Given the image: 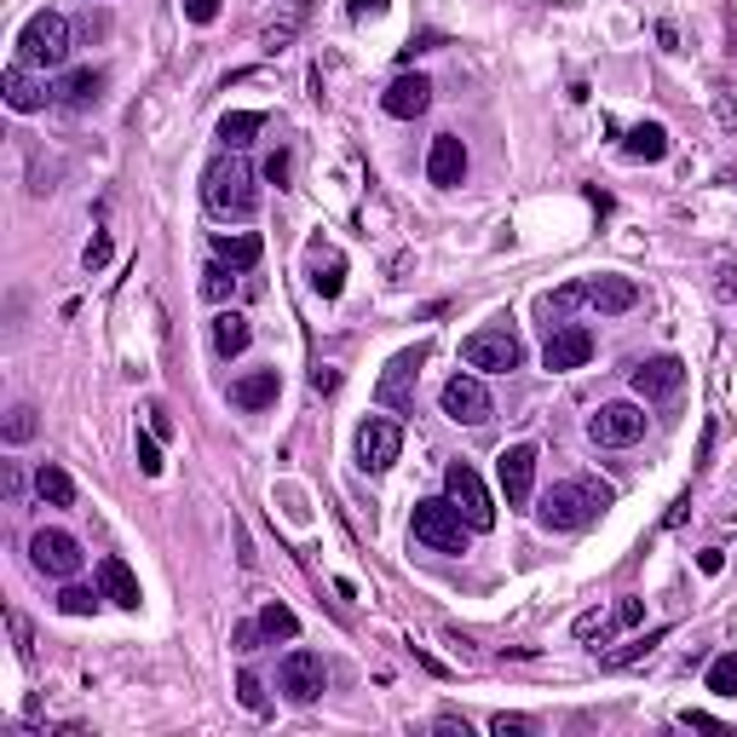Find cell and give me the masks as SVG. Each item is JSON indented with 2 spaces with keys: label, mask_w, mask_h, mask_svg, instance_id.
<instances>
[{
  "label": "cell",
  "mask_w": 737,
  "mask_h": 737,
  "mask_svg": "<svg viewBox=\"0 0 737 737\" xmlns=\"http://www.w3.org/2000/svg\"><path fill=\"white\" fill-rule=\"evenodd\" d=\"M202 196H208V208L225 214V219H253V208H260V185H253L248 162L237 156V150H225V156L208 162V173H202Z\"/></svg>",
  "instance_id": "obj_1"
},
{
  "label": "cell",
  "mask_w": 737,
  "mask_h": 737,
  "mask_svg": "<svg viewBox=\"0 0 737 737\" xmlns=\"http://www.w3.org/2000/svg\"><path fill=\"white\" fill-rule=\"evenodd\" d=\"M605 507H611V490L605 485H588V478H565V485L542 490V524L548 530H588Z\"/></svg>",
  "instance_id": "obj_2"
},
{
  "label": "cell",
  "mask_w": 737,
  "mask_h": 737,
  "mask_svg": "<svg viewBox=\"0 0 737 737\" xmlns=\"http://www.w3.org/2000/svg\"><path fill=\"white\" fill-rule=\"evenodd\" d=\"M467 519H462V507H455L449 496L438 501V496H426V501H415V513H410V537L421 542V548H432V553H467Z\"/></svg>",
  "instance_id": "obj_3"
},
{
  "label": "cell",
  "mask_w": 737,
  "mask_h": 737,
  "mask_svg": "<svg viewBox=\"0 0 737 737\" xmlns=\"http://www.w3.org/2000/svg\"><path fill=\"white\" fill-rule=\"evenodd\" d=\"M18 64H30V69H64L69 64V18L64 12H35L18 30Z\"/></svg>",
  "instance_id": "obj_4"
},
{
  "label": "cell",
  "mask_w": 737,
  "mask_h": 737,
  "mask_svg": "<svg viewBox=\"0 0 737 737\" xmlns=\"http://www.w3.org/2000/svg\"><path fill=\"white\" fill-rule=\"evenodd\" d=\"M462 358H467V369H485V375H507V369H519V335L507 323H496V328H478V335H467L462 340Z\"/></svg>",
  "instance_id": "obj_5"
},
{
  "label": "cell",
  "mask_w": 737,
  "mask_h": 737,
  "mask_svg": "<svg viewBox=\"0 0 737 737\" xmlns=\"http://www.w3.org/2000/svg\"><path fill=\"white\" fill-rule=\"evenodd\" d=\"M444 490H449L455 507H462V519H467L473 530H490V524H496V501H490V490H485V478H478L467 462H449V467H444Z\"/></svg>",
  "instance_id": "obj_6"
},
{
  "label": "cell",
  "mask_w": 737,
  "mask_h": 737,
  "mask_svg": "<svg viewBox=\"0 0 737 737\" xmlns=\"http://www.w3.org/2000/svg\"><path fill=\"white\" fill-rule=\"evenodd\" d=\"M588 438L605 449H628L646 438V410L640 403H605L599 415H588Z\"/></svg>",
  "instance_id": "obj_7"
},
{
  "label": "cell",
  "mask_w": 737,
  "mask_h": 737,
  "mask_svg": "<svg viewBox=\"0 0 737 737\" xmlns=\"http://www.w3.org/2000/svg\"><path fill=\"white\" fill-rule=\"evenodd\" d=\"M398 455H403V426L392 415H369L358 426V467L364 473H387Z\"/></svg>",
  "instance_id": "obj_8"
},
{
  "label": "cell",
  "mask_w": 737,
  "mask_h": 737,
  "mask_svg": "<svg viewBox=\"0 0 737 737\" xmlns=\"http://www.w3.org/2000/svg\"><path fill=\"white\" fill-rule=\"evenodd\" d=\"M323 680H328V674H323V657H317V651H289L283 669H277V692L306 708V703L323 697Z\"/></svg>",
  "instance_id": "obj_9"
},
{
  "label": "cell",
  "mask_w": 737,
  "mask_h": 737,
  "mask_svg": "<svg viewBox=\"0 0 737 737\" xmlns=\"http://www.w3.org/2000/svg\"><path fill=\"white\" fill-rule=\"evenodd\" d=\"M444 415L462 421V426H485V421L496 415L485 380H478V375H449V380H444Z\"/></svg>",
  "instance_id": "obj_10"
},
{
  "label": "cell",
  "mask_w": 737,
  "mask_h": 737,
  "mask_svg": "<svg viewBox=\"0 0 737 737\" xmlns=\"http://www.w3.org/2000/svg\"><path fill=\"white\" fill-rule=\"evenodd\" d=\"M30 559H35V571H46V576H75L87 553H82V542H75L69 530H35Z\"/></svg>",
  "instance_id": "obj_11"
},
{
  "label": "cell",
  "mask_w": 737,
  "mask_h": 737,
  "mask_svg": "<svg viewBox=\"0 0 737 737\" xmlns=\"http://www.w3.org/2000/svg\"><path fill=\"white\" fill-rule=\"evenodd\" d=\"M421 364H426L421 346L415 351H398V358L387 364V375H380L375 398L387 403V410H415V375H421Z\"/></svg>",
  "instance_id": "obj_12"
},
{
  "label": "cell",
  "mask_w": 737,
  "mask_h": 737,
  "mask_svg": "<svg viewBox=\"0 0 737 737\" xmlns=\"http://www.w3.org/2000/svg\"><path fill=\"white\" fill-rule=\"evenodd\" d=\"M594 358V335L582 323H565V328H553L548 335V346H542V369H553V375H565V369H582Z\"/></svg>",
  "instance_id": "obj_13"
},
{
  "label": "cell",
  "mask_w": 737,
  "mask_h": 737,
  "mask_svg": "<svg viewBox=\"0 0 737 737\" xmlns=\"http://www.w3.org/2000/svg\"><path fill=\"white\" fill-rule=\"evenodd\" d=\"M501 490H507V507H524L530 490H537V444H513V449H501Z\"/></svg>",
  "instance_id": "obj_14"
},
{
  "label": "cell",
  "mask_w": 737,
  "mask_h": 737,
  "mask_svg": "<svg viewBox=\"0 0 737 737\" xmlns=\"http://www.w3.org/2000/svg\"><path fill=\"white\" fill-rule=\"evenodd\" d=\"M426 180L438 185V191H455V185L467 180V144L455 139V133L432 139V150H426Z\"/></svg>",
  "instance_id": "obj_15"
},
{
  "label": "cell",
  "mask_w": 737,
  "mask_h": 737,
  "mask_svg": "<svg viewBox=\"0 0 737 737\" xmlns=\"http://www.w3.org/2000/svg\"><path fill=\"white\" fill-rule=\"evenodd\" d=\"M426 105H432V82H426V75H398V82L380 93V110L398 116V121L426 116Z\"/></svg>",
  "instance_id": "obj_16"
},
{
  "label": "cell",
  "mask_w": 737,
  "mask_h": 737,
  "mask_svg": "<svg viewBox=\"0 0 737 737\" xmlns=\"http://www.w3.org/2000/svg\"><path fill=\"white\" fill-rule=\"evenodd\" d=\"M588 306L599 317H622L640 306V283L633 277H588Z\"/></svg>",
  "instance_id": "obj_17"
},
{
  "label": "cell",
  "mask_w": 737,
  "mask_h": 737,
  "mask_svg": "<svg viewBox=\"0 0 737 737\" xmlns=\"http://www.w3.org/2000/svg\"><path fill=\"white\" fill-rule=\"evenodd\" d=\"M680 387H685V364L680 358H651V364L633 369V392L640 398H674Z\"/></svg>",
  "instance_id": "obj_18"
},
{
  "label": "cell",
  "mask_w": 737,
  "mask_h": 737,
  "mask_svg": "<svg viewBox=\"0 0 737 737\" xmlns=\"http://www.w3.org/2000/svg\"><path fill=\"white\" fill-rule=\"evenodd\" d=\"M0 93H7V105H12L18 116L41 110L46 98H53V87H46V82H35V75H30V64H12L7 75H0Z\"/></svg>",
  "instance_id": "obj_19"
},
{
  "label": "cell",
  "mask_w": 737,
  "mask_h": 737,
  "mask_svg": "<svg viewBox=\"0 0 737 737\" xmlns=\"http://www.w3.org/2000/svg\"><path fill=\"white\" fill-rule=\"evenodd\" d=\"M98 588H105L110 605H121V611H139V576L127 571V559H98Z\"/></svg>",
  "instance_id": "obj_20"
},
{
  "label": "cell",
  "mask_w": 737,
  "mask_h": 737,
  "mask_svg": "<svg viewBox=\"0 0 737 737\" xmlns=\"http://www.w3.org/2000/svg\"><path fill=\"white\" fill-rule=\"evenodd\" d=\"M277 392H283L277 369H253V375H242L237 387H231V403H237V410H248V415H260V410H271V403H277Z\"/></svg>",
  "instance_id": "obj_21"
},
{
  "label": "cell",
  "mask_w": 737,
  "mask_h": 737,
  "mask_svg": "<svg viewBox=\"0 0 737 737\" xmlns=\"http://www.w3.org/2000/svg\"><path fill=\"white\" fill-rule=\"evenodd\" d=\"M98 93H105V69H69L64 82L53 87V98L64 110H87V105H98Z\"/></svg>",
  "instance_id": "obj_22"
},
{
  "label": "cell",
  "mask_w": 737,
  "mask_h": 737,
  "mask_svg": "<svg viewBox=\"0 0 737 737\" xmlns=\"http://www.w3.org/2000/svg\"><path fill=\"white\" fill-rule=\"evenodd\" d=\"M312 289L323 300H340V289H346V260L323 242H312Z\"/></svg>",
  "instance_id": "obj_23"
},
{
  "label": "cell",
  "mask_w": 737,
  "mask_h": 737,
  "mask_svg": "<svg viewBox=\"0 0 737 737\" xmlns=\"http://www.w3.org/2000/svg\"><path fill=\"white\" fill-rule=\"evenodd\" d=\"M622 150H628L633 162H663V156H669V127H663V121H640V127H628Z\"/></svg>",
  "instance_id": "obj_24"
},
{
  "label": "cell",
  "mask_w": 737,
  "mask_h": 737,
  "mask_svg": "<svg viewBox=\"0 0 737 737\" xmlns=\"http://www.w3.org/2000/svg\"><path fill=\"white\" fill-rule=\"evenodd\" d=\"M260 253H265V242L253 237V231H237V237H214V260L237 265V271H253V265H260Z\"/></svg>",
  "instance_id": "obj_25"
},
{
  "label": "cell",
  "mask_w": 737,
  "mask_h": 737,
  "mask_svg": "<svg viewBox=\"0 0 737 737\" xmlns=\"http://www.w3.org/2000/svg\"><path fill=\"white\" fill-rule=\"evenodd\" d=\"M35 496H41L46 507H75V478H69L58 462H41V467H35Z\"/></svg>",
  "instance_id": "obj_26"
},
{
  "label": "cell",
  "mask_w": 737,
  "mask_h": 737,
  "mask_svg": "<svg viewBox=\"0 0 737 737\" xmlns=\"http://www.w3.org/2000/svg\"><path fill=\"white\" fill-rule=\"evenodd\" d=\"M248 340H253L248 317H237V312H219L214 317V351H219V358H242Z\"/></svg>",
  "instance_id": "obj_27"
},
{
  "label": "cell",
  "mask_w": 737,
  "mask_h": 737,
  "mask_svg": "<svg viewBox=\"0 0 737 737\" xmlns=\"http://www.w3.org/2000/svg\"><path fill=\"white\" fill-rule=\"evenodd\" d=\"M260 127H265V116H260V110H231V116L219 121V144H225V150H248Z\"/></svg>",
  "instance_id": "obj_28"
},
{
  "label": "cell",
  "mask_w": 737,
  "mask_h": 737,
  "mask_svg": "<svg viewBox=\"0 0 737 737\" xmlns=\"http://www.w3.org/2000/svg\"><path fill=\"white\" fill-rule=\"evenodd\" d=\"M576 306H588V283H565V289H553V294L542 300V312H548V317H559V323H565Z\"/></svg>",
  "instance_id": "obj_29"
},
{
  "label": "cell",
  "mask_w": 737,
  "mask_h": 737,
  "mask_svg": "<svg viewBox=\"0 0 737 737\" xmlns=\"http://www.w3.org/2000/svg\"><path fill=\"white\" fill-rule=\"evenodd\" d=\"M260 628L271 633V640H294V633H300V617L289 611V605H283V599H271V605H265V611H260Z\"/></svg>",
  "instance_id": "obj_30"
},
{
  "label": "cell",
  "mask_w": 737,
  "mask_h": 737,
  "mask_svg": "<svg viewBox=\"0 0 737 737\" xmlns=\"http://www.w3.org/2000/svg\"><path fill=\"white\" fill-rule=\"evenodd\" d=\"M708 692H715V697H737V651H726V657L708 663Z\"/></svg>",
  "instance_id": "obj_31"
},
{
  "label": "cell",
  "mask_w": 737,
  "mask_h": 737,
  "mask_svg": "<svg viewBox=\"0 0 737 737\" xmlns=\"http://www.w3.org/2000/svg\"><path fill=\"white\" fill-rule=\"evenodd\" d=\"M237 265H225V260H214L208 271H202V294H208V300H231L237 294V277H231Z\"/></svg>",
  "instance_id": "obj_32"
},
{
  "label": "cell",
  "mask_w": 737,
  "mask_h": 737,
  "mask_svg": "<svg viewBox=\"0 0 737 737\" xmlns=\"http://www.w3.org/2000/svg\"><path fill=\"white\" fill-rule=\"evenodd\" d=\"M35 426H41V421H35V410H30V403H18V410L7 415V426H0V432H7V444H30V438H35Z\"/></svg>",
  "instance_id": "obj_33"
},
{
  "label": "cell",
  "mask_w": 737,
  "mask_h": 737,
  "mask_svg": "<svg viewBox=\"0 0 737 737\" xmlns=\"http://www.w3.org/2000/svg\"><path fill=\"white\" fill-rule=\"evenodd\" d=\"M669 640V628H657V633H646V640H628L622 651H611V657H605V669H622V663H633V657H646L651 646H663Z\"/></svg>",
  "instance_id": "obj_34"
},
{
  "label": "cell",
  "mask_w": 737,
  "mask_h": 737,
  "mask_svg": "<svg viewBox=\"0 0 737 737\" xmlns=\"http://www.w3.org/2000/svg\"><path fill=\"white\" fill-rule=\"evenodd\" d=\"M93 605H98L93 588H64V594H58V611H64V617H93Z\"/></svg>",
  "instance_id": "obj_35"
},
{
  "label": "cell",
  "mask_w": 737,
  "mask_h": 737,
  "mask_svg": "<svg viewBox=\"0 0 737 737\" xmlns=\"http://www.w3.org/2000/svg\"><path fill=\"white\" fill-rule=\"evenodd\" d=\"M139 473H144V478H162V449H156V432H139Z\"/></svg>",
  "instance_id": "obj_36"
},
{
  "label": "cell",
  "mask_w": 737,
  "mask_h": 737,
  "mask_svg": "<svg viewBox=\"0 0 737 737\" xmlns=\"http://www.w3.org/2000/svg\"><path fill=\"white\" fill-rule=\"evenodd\" d=\"M82 265H87V271H105V265H110V237H105V231H98V237L87 242V253H82Z\"/></svg>",
  "instance_id": "obj_37"
},
{
  "label": "cell",
  "mask_w": 737,
  "mask_h": 737,
  "mask_svg": "<svg viewBox=\"0 0 737 737\" xmlns=\"http://www.w3.org/2000/svg\"><path fill=\"white\" fill-rule=\"evenodd\" d=\"M289 173H294V156H289V150H271V162H265V180H271V185H289Z\"/></svg>",
  "instance_id": "obj_38"
},
{
  "label": "cell",
  "mask_w": 737,
  "mask_h": 737,
  "mask_svg": "<svg viewBox=\"0 0 737 737\" xmlns=\"http://www.w3.org/2000/svg\"><path fill=\"white\" fill-rule=\"evenodd\" d=\"M237 697H242V708H253V715L265 708V692H260V680H253V674H242V680H237Z\"/></svg>",
  "instance_id": "obj_39"
},
{
  "label": "cell",
  "mask_w": 737,
  "mask_h": 737,
  "mask_svg": "<svg viewBox=\"0 0 737 737\" xmlns=\"http://www.w3.org/2000/svg\"><path fill=\"white\" fill-rule=\"evenodd\" d=\"M640 617H646V605H640V599H617V611H611V628H633Z\"/></svg>",
  "instance_id": "obj_40"
},
{
  "label": "cell",
  "mask_w": 737,
  "mask_h": 737,
  "mask_svg": "<svg viewBox=\"0 0 737 737\" xmlns=\"http://www.w3.org/2000/svg\"><path fill=\"white\" fill-rule=\"evenodd\" d=\"M490 731H496V737H524V731H530V720H524V715H496V720H490Z\"/></svg>",
  "instance_id": "obj_41"
},
{
  "label": "cell",
  "mask_w": 737,
  "mask_h": 737,
  "mask_svg": "<svg viewBox=\"0 0 737 737\" xmlns=\"http://www.w3.org/2000/svg\"><path fill=\"white\" fill-rule=\"evenodd\" d=\"M185 18L191 23H214L219 18V0H185Z\"/></svg>",
  "instance_id": "obj_42"
},
{
  "label": "cell",
  "mask_w": 737,
  "mask_h": 737,
  "mask_svg": "<svg viewBox=\"0 0 737 737\" xmlns=\"http://www.w3.org/2000/svg\"><path fill=\"white\" fill-rule=\"evenodd\" d=\"M260 633H265L260 622H242V628H237V651H242V657H248V651H260Z\"/></svg>",
  "instance_id": "obj_43"
},
{
  "label": "cell",
  "mask_w": 737,
  "mask_h": 737,
  "mask_svg": "<svg viewBox=\"0 0 737 737\" xmlns=\"http://www.w3.org/2000/svg\"><path fill=\"white\" fill-rule=\"evenodd\" d=\"M680 726H697V731H726L715 715H703V708H685V715H680Z\"/></svg>",
  "instance_id": "obj_44"
},
{
  "label": "cell",
  "mask_w": 737,
  "mask_h": 737,
  "mask_svg": "<svg viewBox=\"0 0 737 737\" xmlns=\"http://www.w3.org/2000/svg\"><path fill=\"white\" fill-rule=\"evenodd\" d=\"M346 12H351V18H380V12H387V0H351Z\"/></svg>",
  "instance_id": "obj_45"
},
{
  "label": "cell",
  "mask_w": 737,
  "mask_h": 737,
  "mask_svg": "<svg viewBox=\"0 0 737 737\" xmlns=\"http://www.w3.org/2000/svg\"><path fill=\"white\" fill-rule=\"evenodd\" d=\"M150 432H156V438H167V432H173V421H167V410H162V403L150 410Z\"/></svg>",
  "instance_id": "obj_46"
},
{
  "label": "cell",
  "mask_w": 737,
  "mask_h": 737,
  "mask_svg": "<svg viewBox=\"0 0 737 737\" xmlns=\"http://www.w3.org/2000/svg\"><path fill=\"white\" fill-rule=\"evenodd\" d=\"M312 387H317V392H335V387H340V375H335V369H317V375H312Z\"/></svg>",
  "instance_id": "obj_47"
},
{
  "label": "cell",
  "mask_w": 737,
  "mask_h": 737,
  "mask_svg": "<svg viewBox=\"0 0 737 737\" xmlns=\"http://www.w3.org/2000/svg\"><path fill=\"white\" fill-rule=\"evenodd\" d=\"M12 633H18V657H30V622L12 617Z\"/></svg>",
  "instance_id": "obj_48"
},
{
  "label": "cell",
  "mask_w": 737,
  "mask_h": 737,
  "mask_svg": "<svg viewBox=\"0 0 737 737\" xmlns=\"http://www.w3.org/2000/svg\"><path fill=\"white\" fill-rule=\"evenodd\" d=\"M438 731H444V737H467V720H455V715H444V720H438Z\"/></svg>",
  "instance_id": "obj_49"
}]
</instances>
